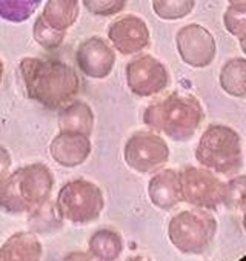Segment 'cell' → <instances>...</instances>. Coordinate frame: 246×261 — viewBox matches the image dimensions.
I'll use <instances>...</instances> for the list:
<instances>
[{
    "instance_id": "1",
    "label": "cell",
    "mask_w": 246,
    "mask_h": 261,
    "mask_svg": "<svg viewBox=\"0 0 246 261\" xmlns=\"http://www.w3.org/2000/svg\"><path fill=\"white\" fill-rule=\"evenodd\" d=\"M25 94L45 109L59 111L80 91V79L72 66L59 59L25 57L19 63Z\"/></svg>"
},
{
    "instance_id": "2",
    "label": "cell",
    "mask_w": 246,
    "mask_h": 261,
    "mask_svg": "<svg viewBox=\"0 0 246 261\" xmlns=\"http://www.w3.org/2000/svg\"><path fill=\"white\" fill-rule=\"evenodd\" d=\"M203 117V108L194 95L171 92L145 109L143 123L174 142H188L195 136Z\"/></svg>"
},
{
    "instance_id": "3",
    "label": "cell",
    "mask_w": 246,
    "mask_h": 261,
    "mask_svg": "<svg viewBox=\"0 0 246 261\" xmlns=\"http://www.w3.org/2000/svg\"><path fill=\"white\" fill-rule=\"evenodd\" d=\"M53 188L54 175L45 163L25 165L0 181V211L31 214L50 201Z\"/></svg>"
},
{
    "instance_id": "4",
    "label": "cell",
    "mask_w": 246,
    "mask_h": 261,
    "mask_svg": "<svg viewBox=\"0 0 246 261\" xmlns=\"http://www.w3.org/2000/svg\"><path fill=\"white\" fill-rule=\"evenodd\" d=\"M197 162L220 175H234L243 166L241 139L226 124L208 126L195 148Z\"/></svg>"
},
{
    "instance_id": "5",
    "label": "cell",
    "mask_w": 246,
    "mask_h": 261,
    "mask_svg": "<svg viewBox=\"0 0 246 261\" xmlns=\"http://www.w3.org/2000/svg\"><path fill=\"white\" fill-rule=\"evenodd\" d=\"M217 220L206 209H188L176 214L168 224L171 244L186 255H200L212 243Z\"/></svg>"
},
{
    "instance_id": "6",
    "label": "cell",
    "mask_w": 246,
    "mask_h": 261,
    "mask_svg": "<svg viewBox=\"0 0 246 261\" xmlns=\"http://www.w3.org/2000/svg\"><path fill=\"white\" fill-rule=\"evenodd\" d=\"M105 207L102 189L85 178H74L65 183L56 200V209L62 220L83 226L95 221Z\"/></svg>"
},
{
    "instance_id": "7",
    "label": "cell",
    "mask_w": 246,
    "mask_h": 261,
    "mask_svg": "<svg viewBox=\"0 0 246 261\" xmlns=\"http://www.w3.org/2000/svg\"><path fill=\"white\" fill-rule=\"evenodd\" d=\"M123 159L130 169L139 174L160 171L169 160V148L154 130H139L133 134L123 148Z\"/></svg>"
},
{
    "instance_id": "8",
    "label": "cell",
    "mask_w": 246,
    "mask_h": 261,
    "mask_svg": "<svg viewBox=\"0 0 246 261\" xmlns=\"http://www.w3.org/2000/svg\"><path fill=\"white\" fill-rule=\"evenodd\" d=\"M182 200L194 207L214 211L223 201L225 183L209 169L186 166L179 171Z\"/></svg>"
},
{
    "instance_id": "9",
    "label": "cell",
    "mask_w": 246,
    "mask_h": 261,
    "mask_svg": "<svg viewBox=\"0 0 246 261\" xmlns=\"http://www.w3.org/2000/svg\"><path fill=\"white\" fill-rule=\"evenodd\" d=\"M127 85L136 97H154L169 85L166 66L151 54H140L131 59L125 68Z\"/></svg>"
},
{
    "instance_id": "10",
    "label": "cell",
    "mask_w": 246,
    "mask_h": 261,
    "mask_svg": "<svg viewBox=\"0 0 246 261\" xmlns=\"http://www.w3.org/2000/svg\"><path fill=\"white\" fill-rule=\"evenodd\" d=\"M176 46L180 59L188 66L197 69L209 66L217 54V43L212 33L199 23L182 27L176 34Z\"/></svg>"
},
{
    "instance_id": "11",
    "label": "cell",
    "mask_w": 246,
    "mask_h": 261,
    "mask_svg": "<svg viewBox=\"0 0 246 261\" xmlns=\"http://www.w3.org/2000/svg\"><path fill=\"white\" fill-rule=\"evenodd\" d=\"M108 39L121 56H136L151 45V33L146 22L134 14L121 16L109 23Z\"/></svg>"
},
{
    "instance_id": "12",
    "label": "cell",
    "mask_w": 246,
    "mask_h": 261,
    "mask_svg": "<svg viewBox=\"0 0 246 261\" xmlns=\"http://www.w3.org/2000/svg\"><path fill=\"white\" fill-rule=\"evenodd\" d=\"M115 49L100 36L85 39L76 51V63L86 77L106 79L115 66Z\"/></svg>"
},
{
    "instance_id": "13",
    "label": "cell",
    "mask_w": 246,
    "mask_h": 261,
    "mask_svg": "<svg viewBox=\"0 0 246 261\" xmlns=\"http://www.w3.org/2000/svg\"><path fill=\"white\" fill-rule=\"evenodd\" d=\"M92 151L91 137L72 130H60L50 143V155L63 168H77L83 165Z\"/></svg>"
},
{
    "instance_id": "14",
    "label": "cell",
    "mask_w": 246,
    "mask_h": 261,
    "mask_svg": "<svg viewBox=\"0 0 246 261\" xmlns=\"http://www.w3.org/2000/svg\"><path fill=\"white\" fill-rule=\"evenodd\" d=\"M148 197L151 203L162 211H171L182 200L179 171L162 169L157 171L148 183Z\"/></svg>"
},
{
    "instance_id": "15",
    "label": "cell",
    "mask_w": 246,
    "mask_h": 261,
    "mask_svg": "<svg viewBox=\"0 0 246 261\" xmlns=\"http://www.w3.org/2000/svg\"><path fill=\"white\" fill-rule=\"evenodd\" d=\"M43 247L33 232H16L0 246V261H42Z\"/></svg>"
},
{
    "instance_id": "16",
    "label": "cell",
    "mask_w": 246,
    "mask_h": 261,
    "mask_svg": "<svg viewBox=\"0 0 246 261\" xmlns=\"http://www.w3.org/2000/svg\"><path fill=\"white\" fill-rule=\"evenodd\" d=\"M57 120L60 130L82 133L89 137L94 130V112L91 106L82 100H72L63 108H60Z\"/></svg>"
},
{
    "instance_id": "17",
    "label": "cell",
    "mask_w": 246,
    "mask_h": 261,
    "mask_svg": "<svg viewBox=\"0 0 246 261\" xmlns=\"http://www.w3.org/2000/svg\"><path fill=\"white\" fill-rule=\"evenodd\" d=\"M79 14V0H48L40 16L51 28L66 33L77 22Z\"/></svg>"
},
{
    "instance_id": "18",
    "label": "cell",
    "mask_w": 246,
    "mask_h": 261,
    "mask_svg": "<svg viewBox=\"0 0 246 261\" xmlns=\"http://www.w3.org/2000/svg\"><path fill=\"white\" fill-rule=\"evenodd\" d=\"M218 82L228 95L237 98L246 97V59H229L220 69Z\"/></svg>"
},
{
    "instance_id": "19",
    "label": "cell",
    "mask_w": 246,
    "mask_h": 261,
    "mask_svg": "<svg viewBox=\"0 0 246 261\" xmlns=\"http://www.w3.org/2000/svg\"><path fill=\"white\" fill-rule=\"evenodd\" d=\"M89 253L99 261H115L123 252V240L112 229H100L88 241Z\"/></svg>"
},
{
    "instance_id": "20",
    "label": "cell",
    "mask_w": 246,
    "mask_h": 261,
    "mask_svg": "<svg viewBox=\"0 0 246 261\" xmlns=\"http://www.w3.org/2000/svg\"><path fill=\"white\" fill-rule=\"evenodd\" d=\"M43 0H0V17L11 23L27 22Z\"/></svg>"
},
{
    "instance_id": "21",
    "label": "cell",
    "mask_w": 246,
    "mask_h": 261,
    "mask_svg": "<svg viewBox=\"0 0 246 261\" xmlns=\"http://www.w3.org/2000/svg\"><path fill=\"white\" fill-rule=\"evenodd\" d=\"M195 8V0H153V11L162 20H182Z\"/></svg>"
},
{
    "instance_id": "22",
    "label": "cell",
    "mask_w": 246,
    "mask_h": 261,
    "mask_svg": "<svg viewBox=\"0 0 246 261\" xmlns=\"http://www.w3.org/2000/svg\"><path fill=\"white\" fill-rule=\"evenodd\" d=\"M222 204L234 211L246 207V175H234L225 183Z\"/></svg>"
},
{
    "instance_id": "23",
    "label": "cell",
    "mask_w": 246,
    "mask_h": 261,
    "mask_svg": "<svg viewBox=\"0 0 246 261\" xmlns=\"http://www.w3.org/2000/svg\"><path fill=\"white\" fill-rule=\"evenodd\" d=\"M225 30L238 42L246 40V2L231 4L223 13Z\"/></svg>"
},
{
    "instance_id": "24",
    "label": "cell",
    "mask_w": 246,
    "mask_h": 261,
    "mask_svg": "<svg viewBox=\"0 0 246 261\" xmlns=\"http://www.w3.org/2000/svg\"><path fill=\"white\" fill-rule=\"evenodd\" d=\"M33 36H34V40L42 48H45L48 51H54V49L62 46L66 33H62V31H57V30L51 28L42 19V16H39L36 19V22H34V27H33Z\"/></svg>"
},
{
    "instance_id": "25",
    "label": "cell",
    "mask_w": 246,
    "mask_h": 261,
    "mask_svg": "<svg viewBox=\"0 0 246 261\" xmlns=\"http://www.w3.org/2000/svg\"><path fill=\"white\" fill-rule=\"evenodd\" d=\"M86 11L99 17H112L127 8L128 0H82Z\"/></svg>"
},
{
    "instance_id": "26",
    "label": "cell",
    "mask_w": 246,
    "mask_h": 261,
    "mask_svg": "<svg viewBox=\"0 0 246 261\" xmlns=\"http://www.w3.org/2000/svg\"><path fill=\"white\" fill-rule=\"evenodd\" d=\"M11 165H13V159L10 151L4 146H0V181L10 174Z\"/></svg>"
},
{
    "instance_id": "27",
    "label": "cell",
    "mask_w": 246,
    "mask_h": 261,
    "mask_svg": "<svg viewBox=\"0 0 246 261\" xmlns=\"http://www.w3.org/2000/svg\"><path fill=\"white\" fill-rule=\"evenodd\" d=\"M62 261H99L95 259L89 252H82V250H76L68 253Z\"/></svg>"
},
{
    "instance_id": "28",
    "label": "cell",
    "mask_w": 246,
    "mask_h": 261,
    "mask_svg": "<svg viewBox=\"0 0 246 261\" xmlns=\"http://www.w3.org/2000/svg\"><path fill=\"white\" fill-rule=\"evenodd\" d=\"M127 261H151L148 256H143V255H136V256H130Z\"/></svg>"
},
{
    "instance_id": "29",
    "label": "cell",
    "mask_w": 246,
    "mask_h": 261,
    "mask_svg": "<svg viewBox=\"0 0 246 261\" xmlns=\"http://www.w3.org/2000/svg\"><path fill=\"white\" fill-rule=\"evenodd\" d=\"M2 80H4V62L0 59V85H2Z\"/></svg>"
},
{
    "instance_id": "30",
    "label": "cell",
    "mask_w": 246,
    "mask_h": 261,
    "mask_svg": "<svg viewBox=\"0 0 246 261\" xmlns=\"http://www.w3.org/2000/svg\"><path fill=\"white\" fill-rule=\"evenodd\" d=\"M243 229L246 232V207L243 209Z\"/></svg>"
},
{
    "instance_id": "31",
    "label": "cell",
    "mask_w": 246,
    "mask_h": 261,
    "mask_svg": "<svg viewBox=\"0 0 246 261\" xmlns=\"http://www.w3.org/2000/svg\"><path fill=\"white\" fill-rule=\"evenodd\" d=\"M240 48H241L243 54L246 56V40H244V42H240Z\"/></svg>"
},
{
    "instance_id": "32",
    "label": "cell",
    "mask_w": 246,
    "mask_h": 261,
    "mask_svg": "<svg viewBox=\"0 0 246 261\" xmlns=\"http://www.w3.org/2000/svg\"><path fill=\"white\" fill-rule=\"evenodd\" d=\"M228 2H229V5H231V4H244L246 0H228Z\"/></svg>"
}]
</instances>
